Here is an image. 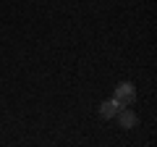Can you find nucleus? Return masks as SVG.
I'll list each match as a JSON object with an SVG mask.
<instances>
[{"mask_svg": "<svg viewBox=\"0 0 157 147\" xmlns=\"http://www.w3.org/2000/svg\"><path fill=\"white\" fill-rule=\"evenodd\" d=\"M118 110H121V105H118L115 100H107V102L100 105V116H102V118H115Z\"/></svg>", "mask_w": 157, "mask_h": 147, "instance_id": "obj_3", "label": "nucleus"}, {"mask_svg": "<svg viewBox=\"0 0 157 147\" xmlns=\"http://www.w3.org/2000/svg\"><path fill=\"white\" fill-rule=\"evenodd\" d=\"M115 116L121 118V126H123V129H134V126L139 124V118H136L134 110H118Z\"/></svg>", "mask_w": 157, "mask_h": 147, "instance_id": "obj_2", "label": "nucleus"}, {"mask_svg": "<svg viewBox=\"0 0 157 147\" xmlns=\"http://www.w3.org/2000/svg\"><path fill=\"white\" fill-rule=\"evenodd\" d=\"M113 100H115L121 108L134 105V102H136V87L131 84V81H121V84L115 87V97H113Z\"/></svg>", "mask_w": 157, "mask_h": 147, "instance_id": "obj_1", "label": "nucleus"}]
</instances>
